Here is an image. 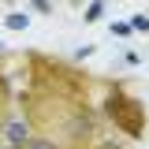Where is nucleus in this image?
<instances>
[{
  "label": "nucleus",
  "mask_w": 149,
  "mask_h": 149,
  "mask_svg": "<svg viewBox=\"0 0 149 149\" xmlns=\"http://www.w3.org/2000/svg\"><path fill=\"white\" fill-rule=\"evenodd\" d=\"M101 11H104V4H101V0H93V4H90V11H86V19L93 22V19H101Z\"/></svg>",
  "instance_id": "obj_2"
},
{
  "label": "nucleus",
  "mask_w": 149,
  "mask_h": 149,
  "mask_svg": "<svg viewBox=\"0 0 149 149\" xmlns=\"http://www.w3.org/2000/svg\"><path fill=\"white\" fill-rule=\"evenodd\" d=\"M30 149H52L49 142H30Z\"/></svg>",
  "instance_id": "obj_5"
},
{
  "label": "nucleus",
  "mask_w": 149,
  "mask_h": 149,
  "mask_svg": "<svg viewBox=\"0 0 149 149\" xmlns=\"http://www.w3.org/2000/svg\"><path fill=\"white\" fill-rule=\"evenodd\" d=\"M34 8H37V11H45V15H49V8H52V4H49V0H34Z\"/></svg>",
  "instance_id": "obj_4"
},
{
  "label": "nucleus",
  "mask_w": 149,
  "mask_h": 149,
  "mask_svg": "<svg viewBox=\"0 0 149 149\" xmlns=\"http://www.w3.org/2000/svg\"><path fill=\"white\" fill-rule=\"evenodd\" d=\"M4 138H8L11 146H22V142H26V127H22V123H8V130H4Z\"/></svg>",
  "instance_id": "obj_1"
},
{
  "label": "nucleus",
  "mask_w": 149,
  "mask_h": 149,
  "mask_svg": "<svg viewBox=\"0 0 149 149\" xmlns=\"http://www.w3.org/2000/svg\"><path fill=\"white\" fill-rule=\"evenodd\" d=\"M26 26V15H8V30H22Z\"/></svg>",
  "instance_id": "obj_3"
}]
</instances>
